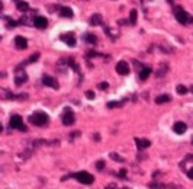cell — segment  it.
Wrapping results in <instances>:
<instances>
[{
	"instance_id": "5b68a950",
	"label": "cell",
	"mask_w": 193,
	"mask_h": 189,
	"mask_svg": "<svg viewBox=\"0 0 193 189\" xmlns=\"http://www.w3.org/2000/svg\"><path fill=\"white\" fill-rule=\"evenodd\" d=\"M61 119H63V124L64 125H73L74 122H76V117H74V112H73L70 108H65L63 112V117H61Z\"/></svg>"
},
{
	"instance_id": "1f68e13d",
	"label": "cell",
	"mask_w": 193,
	"mask_h": 189,
	"mask_svg": "<svg viewBox=\"0 0 193 189\" xmlns=\"http://www.w3.org/2000/svg\"><path fill=\"white\" fill-rule=\"evenodd\" d=\"M187 176H189V179H192V181H193V167L187 170Z\"/></svg>"
},
{
	"instance_id": "d590c367",
	"label": "cell",
	"mask_w": 193,
	"mask_h": 189,
	"mask_svg": "<svg viewBox=\"0 0 193 189\" xmlns=\"http://www.w3.org/2000/svg\"><path fill=\"white\" fill-rule=\"evenodd\" d=\"M192 144H193V140H192Z\"/></svg>"
},
{
	"instance_id": "d6a6232c",
	"label": "cell",
	"mask_w": 193,
	"mask_h": 189,
	"mask_svg": "<svg viewBox=\"0 0 193 189\" xmlns=\"http://www.w3.org/2000/svg\"><path fill=\"white\" fill-rule=\"evenodd\" d=\"M80 135V132H73V134H70V140H73L74 137H79Z\"/></svg>"
},
{
	"instance_id": "e0dca14e",
	"label": "cell",
	"mask_w": 193,
	"mask_h": 189,
	"mask_svg": "<svg viewBox=\"0 0 193 189\" xmlns=\"http://www.w3.org/2000/svg\"><path fill=\"white\" fill-rule=\"evenodd\" d=\"M170 101H171V96H168V95H160V96L155 97V103L157 105H163V103H167Z\"/></svg>"
},
{
	"instance_id": "8fae6325",
	"label": "cell",
	"mask_w": 193,
	"mask_h": 189,
	"mask_svg": "<svg viewBox=\"0 0 193 189\" xmlns=\"http://www.w3.org/2000/svg\"><path fill=\"white\" fill-rule=\"evenodd\" d=\"M34 25L38 28V29H45L46 26H48V21H46V17L44 16H38L34 19Z\"/></svg>"
},
{
	"instance_id": "e575fe53",
	"label": "cell",
	"mask_w": 193,
	"mask_h": 189,
	"mask_svg": "<svg viewBox=\"0 0 193 189\" xmlns=\"http://www.w3.org/2000/svg\"><path fill=\"white\" fill-rule=\"evenodd\" d=\"M190 90H192V92H193V86H192V87H190Z\"/></svg>"
},
{
	"instance_id": "30bf717a",
	"label": "cell",
	"mask_w": 193,
	"mask_h": 189,
	"mask_svg": "<svg viewBox=\"0 0 193 189\" xmlns=\"http://www.w3.org/2000/svg\"><path fill=\"white\" fill-rule=\"evenodd\" d=\"M173 131H174V132H176V134L181 135V134H185L186 131H187V125H186L185 122L179 121V122H176V124H174V125H173Z\"/></svg>"
},
{
	"instance_id": "f546056e",
	"label": "cell",
	"mask_w": 193,
	"mask_h": 189,
	"mask_svg": "<svg viewBox=\"0 0 193 189\" xmlns=\"http://www.w3.org/2000/svg\"><path fill=\"white\" fill-rule=\"evenodd\" d=\"M119 177H121V179H125L126 177V170L125 169H122L121 172H119Z\"/></svg>"
},
{
	"instance_id": "3957f363",
	"label": "cell",
	"mask_w": 193,
	"mask_h": 189,
	"mask_svg": "<svg viewBox=\"0 0 193 189\" xmlns=\"http://www.w3.org/2000/svg\"><path fill=\"white\" fill-rule=\"evenodd\" d=\"M174 16H176L177 22H179V23H181V25H189L190 22L193 21V17L190 16L187 12H186L185 9H181V7H176V9H174Z\"/></svg>"
},
{
	"instance_id": "5bb4252c",
	"label": "cell",
	"mask_w": 193,
	"mask_h": 189,
	"mask_svg": "<svg viewBox=\"0 0 193 189\" xmlns=\"http://www.w3.org/2000/svg\"><path fill=\"white\" fill-rule=\"evenodd\" d=\"M90 25L92 26H97L100 25V23H103V19H102V15H99V13H94L92 17H90Z\"/></svg>"
},
{
	"instance_id": "836d02e7",
	"label": "cell",
	"mask_w": 193,
	"mask_h": 189,
	"mask_svg": "<svg viewBox=\"0 0 193 189\" xmlns=\"http://www.w3.org/2000/svg\"><path fill=\"white\" fill-rule=\"evenodd\" d=\"M94 140H96V141H100V135H99V134H94Z\"/></svg>"
},
{
	"instance_id": "277c9868",
	"label": "cell",
	"mask_w": 193,
	"mask_h": 189,
	"mask_svg": "<svg viewBox=\"0 0 193 189\" xmlns=\"http://www.w3.org/2000/svg\"><path fill=\"white\" fill-rule=\"evenodd\" d=\"M9 125H10V128H16L19 131H28V128H26V125L23 124V121H22V118L19 115H12L10 121H9Z\"/></svg>"
},
{
	"instance_id": "4fadbf2b",
	"label": "cell",
	"mask_w": 193,
	"mask_h": 189,
	"mask_svg": "<svg viewBox=\"0 0 193 189\" xmlns=\"http://www.w3.org/2000/svg\"><path fill=\"white\" fill-rule=\"evenodd\" d=\"M135 144H137V147L139 150H145V148H148L151 146V141L147 138H135Z\"/></svg>"
},
{
	"instance_id": "d6986e66",
	"label": "cell",
	"mask_w": 193,
	"mask_h": 189,
	"mask_svg": "<svg viewBox=\"0 0 193 189\" xmlns=\"http://www.w3.org/2000/svg\"><path fill=\"white\" fill-rule=\"evenodd\" d=\"M17 10L19 12H26V10H29V4L26 3V2H17Z\"/></svg>"
},
{
	"instance_id": "6da1fadb",
	"label": "cell",
	"mask_w": 193,
	"mask_h": 189,
	"mask_svg": "<svg viewBox=\"0 0 193 189\" xmlns=\"http://www.w3.org/2000/svg\"><path fill=\"white\" fill-rule=\"evenodd\" d=\"M67 177H74V179H77V181L80 182V183H84V185H92L93 182H94V177H93V175H90L89 172H79V173H71V175H68V176L63 177V181H65Z\"/></svg>"
},
{
	"instance_id": "f1b7e54d",
	"label": "cell",
	"mask_w": 193,
	"mask_h": 189,
	"mask_svg": "<svg viewBox=\"0 0 193 189\" xmlns=\"http://www.w3.org/2000/svg\"><path fill=\"white\" fill-rule=\"evenodd\" d=\"M187 162H193V154H187L183 160V163H187Z\"/></svg>"
},
{
	"instance_id": "44dd1931",
	"label": "cell",
	"mask_w": 193,
	"mask_h": 189,
	"mask_svg": "<svg viewBox=\"0 0 193 189\" xmlns=\"http://www.w3.org/2000/svg\"><path fill=\"white\" fill-rule=\"evenodd\" d=\"M86 41L89 42V44H96L97 42V38L94 37V35H92V34H86Z\"/></svg>"
},
{
	"instance_id": "7c38bea8",
	"label": "cell",
	"mask_w": 193,
	"mask_h": 189,
	"mask_svg": "<svg viewBox=\"0 0 193 189\" xmlns=\"http://www.w3.org/2000/svg\"><path fill=\"white\" fill-rule=\"evenodd\" d=\"M15 47L17 50H26L28 48V41L23 37H16L15 38Z\"/></svg>"
},
{
	"instance_id": "ba28073f",
	"label": "cell",
	"mask_w": 193,
	"mask_h": 189,
	"mask_svg": "<svg viewBox=\"0 0 193 189\" xmlns=\"http://www.w3.org/2000/svg\"><path fill=\"white\" fill-rule=\"evenodd\" d=\"M42 83L45 84V86H48V87H52V89L60 87L58 82H57L54 77H51V76H44V77H42Z\"/></svg>"
},
{
	"instance_id": "83f0119b",
	"label": "cell",
	"mask_w": 193,
	"mask_h": 189,
	"mask_svg": "<svg viewBox=\"0 0 193 189\" xmlns=\"http://www.w3.org/2000/svg\"><path fill=\"white\" fill-rule=\"evenodd\" d=\"M86 97L92 101V99H94V93H93L92 90H87V92H86Z\"/></svg>"
},
{
	"instance_id": "4dcf8cb0",
	"label": "cell",
	"mask_w": 193,
	"mask_h": 189,
	"mask_svg": "<svg viewBox=\"0 0 193 189\" xmlns=\"http://www.w3.org/2000/svg\"><path fill=\"white\" fill-rule=\"evenodd\" d=\"M108 87H109V84L106 83V82H103V83L99 84V89H102V90H103V89H108Z\"/></svg>"
},
{
	"instance_id": "7a4b0ae2",
	"label": "cell",
	"mask_w": 193,
	"mask_h": 189,
	"mask_svg": "<svg viewBox=\"0 0 193 189\" xmlns=\"http://www.w3.org/2000/svg\"><path fill=\"white\" fill-rule=\"evenodd\" d=\"M29 122L31 124H34V125H36V127H44L50 122V117H48L45 112H41V111H39V112H35V113L31 115Z\"/></svg>"
},
{
	"instance_id": "9c48e42d",
	"label": "cell",
	"mask_w": 193,
	"mask_h": 189,
	"mask_svg": "<svg viewBox=\"0 0 193 189\" xmlns=\"http://www.w3.org/2000/svg\"><path fill=\"white\" fill-rule=\"evenodd\" d=\"M60 39L65 42L68 47H74V45H76V37H74L73 34H63L61 37H60Z\"/></svg>"
},
{
	"instance_id": "484cf974",
	"label": "cell",
	"mask_w": 193,
	"mask_h": 189,
	"mask_svg": "<svg viewBox=\"0 0 193 189\" xmlns=\"http://www.w3.org/2000/svg\"><path fill=\"white\" fill-rule=\"evenodd\" d=\"M96 169L97 170H103V169H105V162H103V160H99L96 163Z\"/></svg>"
},
{
	"instance_id": "2e32d148",
	"label": "cell",
	"mask_w": 193,
	"mask_h": 189,
	"mask_svg": "<svg viewBox=\"0 0 193 189\" xmlns=\"http://www.w3.org/2000/svg\"><path fill=\"white\" fill-rule=\"evenodd\" d=\"M60 15L63 17H73L74 13H73V10L70 7H67V6H61V7H60Z\"/></svg>"
},
{
	"instance_id": "9a60e30c",
	"label": "cell",
	"mask_w": 193,
	"mask_h": 189,
	"mask_svg": "<svg viewBox=\"0 0 193 189\" xmlns=\"http://www.w3.org/2000/svg\"><path fill=\"white\" fill-rule=\"evenodd\" d=\"M151 67H142L141 70H139V80H147L148 77H150V74H151Z\"/></svg>"
},
{
	"instance_id": "603a6c76",
	"label": "cell",
	"mask_w": 193,
	"mask_h": 189,
	"mask_svg": "<svg viewBox=\"0 0 193 189\" xmlns=\"http://www.w3.org/2000/svg\"><path fill=\"white\" fill-rule=\"evenodd\" d=\"M148 188H150V189H166V186L161 185V183H155V182H151V183H148Z\"/></svg>"
},
{
	"instance_id": "52a82bcc",
	"label": "cell",
	"mask_w": 193,
	"mask_h": 189,
	"mask_svg": "<svg viewBox=\"0 0 193 189\" xmlns=\"http://www.w3.org/2000/svg\"><path fill=\"white\" fill-rule=\"evenodd\" d=\"M131 72V68H129V64L126 63V61H119V63L116 64V73L118 74H121V76H128Z\"/></svg>"
},
{
	"instance_id": "8992f818",
	"label": "cell",
	"mask_w": 193,
	"mask_h": 189,
	"mask_svg": "<svg viewBox=\"0 0 193 189\" xmlns=\"http://www.w3.org/2000/svg\"><path fill=\"white\" fill-rule=\"evenodd\" d=\"M26 80H28V74H26L25 70L16 68V72H15V83H16V86H22L23 83H26Z\"/></svg>"
},
{
	"instance_id": "4316f807",
	"label": "cell",
	"mask_w": 193,
	"mask_h": 189,
	"mask_svg": "<svg viewBox=\"0 0 193 189\" xmlns=\"http://www.w3.org/2000/svg\"><path fill=\"white\" fill-rule=\"evenodd\" d=\"M6 21H7V22H9V23H7V26H9V28H10V26H12V28H15V26H16V25H17V22L12 21V19H9V17H6Z\"/></svg>"
},
{
	"instance_id": "cb8c5ba5",
	"label": "cell",
	"mask_w": 193,
	"mask_h": 189,
	"mask_svg": "<svg viewBox=\"0 0 193 189\" xmlns=\"http://www.w3.org/2000/svg\"><path fill=\"white\" fill-rule=\"evenodd\" d=\"M110 159L115 160V162H119V163H123V157H121V156L116 154V153H110Z\"/></svg>"
},
{
	"instance_id": "7402d4cb",
	"label": "cell",
	"mask_w": 193,
	"mask_h": 189,
	"mask_svg": "<svg viewBox=\"0 0 193 189\" xmlns=\"http://www.w3.org/2000/svg\"><path fill=\"white\" fill-rule=\"evenodd\" d=\"M187 92H189V89L186 87V86H183V84H179V86H177V93H179V95H186Z\"/></svg>"
},
{
	"instance_id": "ffe728a7",
	"label": "cell",
	"mask_w": 193,
	"mask_h": 189,
	"mask_svg": "<svg viewBox=\"0 0 193 189\" xmlns=\"http://www.w3.org/2000/svg\"><path fill=\"white\" fill-rule=\"evenodd\" d=\"M137 15H138V12L135 10V9H132L129 13V23L131 25H135L137 23Z\"/></svg>"
},
{
	"instance_id": "d4e9b609",
	"label": "cell",
	"mask_w": 193,
	"mask_h": 189,
	"mask_svg": "<svg viewBox=\"0 0 193 189\" xmlns=\"http://www.w3.org/2000/svg\"><path fill=\"white\" fill-rule=\"evenodd\" d=\"M122 103H123V101L122 102H109V103H108V108H109V109H112V108H119V106H122Z\"/></svg>"
},
{
	"instance_id": "ac0fdd59",
	"label": "cell",
	"mask_w": 193,
	"mask_h": 189,
	"mask_svg": "<svg viewBox=\"0 0 193 189\" xmlns=\"http://www.w3.org/2000/svg\"><path fill=\"white\" fill-rule=\"evenodd\" d=\"M38 58H39V52H35V54H32L29 57V58L26 60V61H23V63L19 66V67H25L26 64H31V63H35V61H38Z\"/></svg>"
}]
</instances>
